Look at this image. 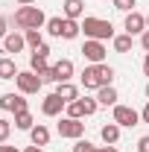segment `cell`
Returning <instances> with one entry per match:
<instances>
[{
	"instance_id": "6da1fadb",
	"label": "cell",
	"mask_w": 149,
	"mask_h": 152,
	"mask_svg": "<svg viewBox=\"0 0 149 152\" xmlns=\"http://www.w3.org/2000/svg\"><path fill=\"white\" fill-rule=\"evenodd\" d=\"M114 73L117 70H114L111 64L102 61V64H88L79 79H82V88L85 91H99L102 85H114Z\"/></svg>"
},
{
	"instance_id": "7a4b0ae2",
	"label": "cell",
	"mask_w": 149,
	"mask_h": 152,
	"mask_svg": "<svg viewBox=\"0 0 149 152\" xmlns=\"http://www.w3.org/2000/svg\"><path fill=\"white\" fill-rule=\"evenodd\" d=\"M47 20L50 18L38 6H18V12H15V26L20 32L23 29H41V26H47Z\"/></svg>"
},
{
	"instance_id": "3957f363",
	"label": "cell",
	"mask_w": 149,
	"mask_h": 152,
	"mask_svg": "<svg viewBox=\"0 0 149 152\" xmlns=\"http://www.w3.org/2000/svg\"><path fill=\"white\" fill-rule=\"evenodd\" d=\"M82 32H85V38H93V41H108V38H114V26H111V20L88 15L82 20Z\"/></svg>"
},
{
	"instance_id": "277c9868",
	"label": "cell",
	"mask_w": 149,
	"mask_h": 152,
	"mask_svg": "<svg viewBox=\"0 0 149 152\" xmlns=\"http://www.w3.org/2000/svg\"><path fill=\"white\" fill-rule=\"evenodd\" d=\"M15 85H18V94H23V96L38 94V91L44 88V82H41V76H38L35 70H20V73L15 76Z\"/></svg>"
},
{
	"instance_id": "5b68a950",
	"label": "cell",
	"mask_w": 149,
	"mask_h": 152,
	"mask_svg": "<svg viewBox=\"0 0 149 152\" xmlns=\"http://www.w3.org/2000/svg\"><path fill=\"white\" fill-rule=\"evenodd\" d=\"M82 56H85L88 64H102L105 56H108V50H105V44H102V41L85 38V44H82Z\"/></svg>"
},
{
	"instance_id": "8992f818",
	"label": "cell",
	"mask_w": 149,
	"mask_h": 152,
	"mask_svg": "<svg viewBox=\"0 0 149 152\" xmlns=\"http://www.w3.org/2000/svg\"><path fill=\"white\" fill-rule=\"evenodd\" d=\"M111 120L120 126V129H129V126H137V123H140V111H134L131 105H120V102H117Z\"/></svg>"
},
{
	"instance_id": "52a82bcc",
	"label": "cell",
	"mask_w": 149,
	"mask_h": 152,
	"mask_svg": "<svg viewBox=\"0 0 149 152\" xmlns=\"http://www.w3.org/2000/svg\"><path fill=\"white\" fill-rule=\"evenodd\" d=\"M58 134H61V137H70V140H79V137L85 134V123H82V120H73V117H61Z\"/></svg>"
},
{
	"instance_id": "ba28073f",
	"label": "cell",
	"mask_w": 149,
	"mask_h": 152,
	"mask_svg": "<svg viewBox=\"0 0 149 152\" xmlns=\"http://www.w3.org/2000/svg\"><path fill=\"white\" fill-rule=\"evenodd\" d=\"M64 108H67V102H64L56 91L47 94V96H44V102H41V114H44V117H61Z\"/></svg>"
},
{
	"instance_id": "9c48e42d",
	"label": "cell",
	"mask_w": 149,
	"mask_h": 152,
	"mask_svg": "<svg viewBox=\"0 0 149 152\" xmlns=\"http://www.w3.org/2000/svg\"><path fill=\"white\" fill-rule=\"evenodd\" d=\"M123 29H126L129 35H143V32H146V15H140V12H129L126 20H123Z\"/></svg>"
},
{
	"instance_id": "30bf717a",
	"label": "cell",
	"mask_w": 149,
	"mask_h": 152,
	"mask_svg": "<svg viewBox=\"0 0 149 152\" xmlns=\"http://www.w3.org/2000/svg\"><path fill=\"white\" fill-rule=\"evenodd\" d=\"M23 47H26V38H23L20 29H12L9 35L3 38V53H15V56H18Z\"/></svg>"
},
{
	"instance_id": "8fae6325",
	"label": "cell",
	"mask_w": 149,
	"mask_h": 152,
	"mask_svg": "<svg viewBox=\"0 0 149 152\" xmlns=\"http://www.w3.org/2000/svg\"><path fill=\"white\" fill-rule=\"evenodd\" d=\"M0 108L3 111H12V114L26 111V99H23V94H3L0 96Z\"/></svg>"
},
{
	"instance_id": "7c38bea8",
	"label": "cell",
	"mask_w": 149,
	"mask_h": 152,
	"mask_svg": "<svg viewBox=\"0 0 149 152\" xmlns=\"http://www.w3.org/2000/svg\"><path fill=\"white\" fill-rule=\"evenodd\" d=\"M117 99H120V94H117V88H114V85H102V88H99V91H96V102H99V105H105V108H108V105H117Z\"/></svg>"
},
{
	"instance_id": "4fadbf2b",
	"label": "cell",
	"mask_w": 149,
	"mask_h": 152,
	"mask_svg": "<svg viewBox=\"0 0 149 152\" xmlns=\"http://www.w3.org/2000/svg\"><path fill=\"white\" fill-rule=\"evenodd\" d=\"M53 70H56V79L58 82H70V76H73V61H70V58H61V61H56V64H53ZM56 82V85H58Z\"/></svg>"
},
{
	"instance_id": "5bb4252c",
	"label": "cell",
	"mask_w": 149,
	"mask_h": 152,
	"mask_svg": "<svg viewBox=\"0 0 149 152\" xmlns=\"http://www.w3.org/2000/svg\"><path fill=\"white\" fill-rule=\"evenodd\" d=\"M29 140H32L35 146H47V143H50V129H47L44 123L32 126V129H29Z\"/></svg>"
},
{
	"instance_id": "9a60e30c",
	"label": "cell",
	"mask_w": 149,
	"mask_h": 152,
	"mask_svg": "<svg viewBox=\"0 0 149 152\" xmlns=\"http://www.w3.org/2000/svg\"><path fill=\"white\" fill-rule=\"evenodd\" d=\"M111 44H114V53L126 56V53H131V44H134V35H129V32H123V35H114V38H111Z\"/></svg>"
},
{
	"instance_id": "2e32d148",
	"label": "cell",
	"mask_w": 149,
	"mask_h": 152,
	"mask_svg": "<svg viewBox=\"0 0 149 152\" xmlns=\"http://www.w3.org/2000/svg\"><path fill=\"white\" fill-rule=\"evenodd\" d=\"M99 137H102V143H111V146H117V140H120V126L117 123H105L102 129H99Z\"/></svg>"
},
{
	"instance_id": "e0dca14e",
	"label": "cell",
	"mask_w": 149,
	"mask_h": 152,
	"mask_svg": "<svg viewBox=\"0 0 149 152\" xmlns=\"http://www.w3.org/2000/svg\"><path fill=\"white\" fill-rule=\"evenodd\" d=\"M61 6H64V18H70V20H79L82 12H85V0H64Z\"/></svg>"
},
{
	"instance_id": "ac0fdd59",
	"label": "cell",
	"mask_w": 149,
	"mask_h": 152,
	"mask_svg": "<svg viewBox=\"0 0 149 152\" xmlns=\"http://www.w3.org/2000/svg\"><path fill=\"white\" fill-rule=\"evenodd\" d=\"M56 94L64 99V102H73V99H79V88H76L73 82H58L56 85Z\"/></svg>"
},
{
	"instance_id": "d6986e66",
	"label": "cell",
	"mask_w": 149,
	"mask_h": 152,
	"mask_svg": "<svg viewBox=\"0 0 149 152\" xmlns=\"http://www.w3.org/2000/svg\"><path fill=\"white\" fill-rule=\"evenodd\" d=\"M20 70H18V64H15V58H9V56H3L0 58V79L6 82V79H15Z\"/></svg>"
},
{
	"instance_id": "ffe728a7",
	"label": "cell",
	"mask_w": 149,
	"mask_h": 152,
	"mask_svg": "<svg viewBox=\"0 0 149 152\" xmlns=\"http://www.w3.org/2000/svg\"><path fill=\"white\" fill-rule=\"evenodd\" d=\"M79 32H82V23H79V20L64 18V26H61V38H64V41H73V38H79Z\"/></svg>"
},
{
	"instance_id": "44dd1931",
	"label": "cell",
	"mask_w": 149,
	"mask_h": 152,
	"mask_svg": "<svg viewBox=\"0 0 149 152\" xmlns=\"http://www.w3.org/2000/svg\"><path fill=\"white\" fill-rule=\"evenodd\" d=\"M32 126H35V117L29 114V108H26V111H18V114H15V129H20V132H29Z\"/></svg>"
},
{
	"instance_id": "7402d4cb",
	"label": "cell",
	"mask_w": 149,
	"mask_h": 152,
	"mask_svg": "<svg viewBox=\"0 0 149 152\" xmlns=\"http://www.w3.org/2000/svg\"><path fill=\"white\" fill-rule=\"evenodd\" d=\"M23 38H26V47H41L44 44V35H41V29H23Z\"/></svg>"
},
{
	"instance_id": "603a6c76",
	"label": "cell",
	"mask_w": 149,
	"mask_h": 152,
	"mask_svg": "<svg viewBox=\"0 0 149 152\" xmlns=\"http://www.w3.org/2000/svg\"><path fill=\"white\" fill-rule=\"evenodd\" d=\"M47 67H50V64H47V58H44V56H38V53H32V56H29V70H35V73L41 76Z\"/></svg>"
},
{
	"instance_id": "cb8c5ba5",
	"label": "cell",
	"mask_w": 149,
	"mask_h": 152,
	"mask_svg": "<svg viewBox=\"0 0 149 152\" xmlns=\"http://www.w3.org/2000/svg\"><path fill=\"white\" fill-rule=\"evenodd\" d=\"M67 117H73V120H82L85 117V105H82V99H73V102H67Z\"/></svg>"
},
{
	"instance_id": "d4e9b609",
	"label": "cell",
	"mask_w": 149,
	"mask_h": 152,
	"mask_svg": "<svg viewBox=\"0 0 149 152\" xmlns=\"http://www.w3.org/2000/svg\"><path fill=\"white\" fill-rule=\"evenodd\" d=\"M61 26H64V18H50L47 20V32L53 38H61Z\"/></svg>"
},
{
	"instance_id": "484cf974",
	"label": "cell",
	"mask_w": 149,
	"mask_h": 152,
	"mask_svg": "<svg viewBox=\"0 0 149 152\" xmlns=\"http://www.w3.org/2000/svg\"><path fill=\"white\" fill-rule=\"evenodd\" d=\"M73 152H99V146H93L91 140H85V137H79L73 143Z\"/></svg>"
},
{
	"instance_id": "4316f807",
	"label": "cell",
	"mask_w": 149,
	"mask_h": 152,
	"mask_svg": "<svg viewBox=\"0 0 149 152\" xmlns=\"http://www.w3.org/2000/svg\"><path fill=\"white\" fill-rule=\"evenodd\" d=\"M82 105H85V117H91V114H96V108H99L96 96H82Z\"/></svg>"
},
{
	"instance_id": "83f0119b",
	"label": "cell",
	"mask_w": 149,
	"mask_h": 152,
	"mask_svg": "<svg viewBox=\"0 0 149 152\" xmlns=\"http://www.w3.org/2000/svg\"><path fill=\"white\" fill-rule=\"evenodd\" d=\"M114 9L129 15V12H134V0H114Z\"/></svg>"
},
{
	"instance_id": "f1b7e54d",
	"label": "cell",
	"mask_w": 149,
	"mask_h": 152,
	"mask_svg": "<svg viewBox=\"0 0 149 152\" xmlns=\"http://www.w3.org/2000/svg\"><path fill=\"white\" fill-rule=\"evenodd\" d=\"M9 134H12V123L0 117V143H6V140H9Z\"/></svg>"
},
{
	"instance_id": "f546056e",
	"label": "cell",
	"mask_w": 149,
	"mask_h": 152,
	"mask_svg": "<svg viewBox=\"0 0 149 152\" xmlns=\"http://www.w3.org/2000/svg\"><path fill=\"white\" fill-rule=\"evenodd\" d=\"M41 82H58V79H56V70H53V67H47V70L41 73Z\"/></svg>"
},
{
	"instance_id": "4dcf8cb0",
	"label": "cell",
	"mask_w": 149,
	"mask_h": 152,
	"mask_svg": "<svg viewBox=\"0 0 149 152\" xmlns=\"http://www.w3.org/2000/svg\"><path fill=\"white\" fill-rule=\"evenodd\" d=\"M137 152H149V134L137 137Z\"/></svg>"
},
{
	"instance_id": "1f68e13d",
	"label": "cell",
	"mask_w": 149,
	"mask_h": 152,
	"mask_svg": "<svg viewBox=\"0 0 149 152\" xmlns=\"http://www.w3.org/2000/svg\"><path fill=\"white\" fill-rule=\"evenodd\" d=\"M32 53H38V56H50V44H47V41H44V44H41V47H35V50H32Z\"/></svg>"
},
{
	"instance_id": "d6a6232c",
	"label": "cell",
	"mask_w": 149,
	"mask_h": 152,
	"mask_svg": "<svg viewBox=\"0 0 149 152\" xmlns=\"http://www.w3.org/2000/svg\"><path fill=\"white\" fill-rule=\"evenodd\" d=\"M6 26H9V20H6L3 15H0V41H3V38L9 35V29H6Z\"/></svg>"
},
{
	"instance_id": "836d02e7",
	"label": "cell",
	"mask_w": 149,
	"mask_h": 152,
	"mask_svg": "<svg viewBox=\"0 0 149 152\" xmlns=\"http://www.w3.org/2000/svg\"><path fill=\"white\" fill-rule=\"evenodd\" d=\"M140 47H143V53H149V29L140 35Z\"/></svg>"
},
{
	"instance_id": "e575fe53",
	"label": "cell",
	"mask_w": 149,
	"mask_h": 152,
	"mask_svg": "<svg viewBox=\"0 0 149 152\" xmlns=\"http://www.w3.org/2000/svg\"><path fill=\"white\" fill-rule=\"evenodd\" d=\"M140 123H149V99H146V105H143V111H140Z\"/></svg>"
},
{
	"instance_id": "d590c367",
	"label": "cell",
	"mask_w": 149,
	"mask_h": 152,
	"mask_svg": "<svg viewBox=\"0 0 149 152\" xmlns=\"http://www.w3.org/2000/svg\"><path fill=\"white\" fill-rule=\"evenodd\" d=\"M0 152H20L18 146H6V143H0Z\"/></svg>"
},
{
	"instance_id": "8d00e7d4",
	"label": "cell",
	"mask_w": 149,
	"mask_h": 152,
	"mask_svg": "<svg viewBox=\"0 0 149 152\" xmlns=\"http://www.w3.org/2000/svg\"><path fill=\"white\" fill-rule=\"evenodd\" d=\"M99 152H120L117 146H111V143H105V146H99Z\"/></svg>"
},
{
	"instance_id": "74e56055",
	"label": "cell",
	"mask_w": 149,
	"mask_h": 152,
	"mask_svg": "<svg viewBox=\"0 0 149 152\" xmlns=\"http://www.w3.org/2000/svg\"><path fill=\"white\" fill-rule=\"evenodd\" d=\"M15 3H18V6H35L38 0H15Z\"/></svg>"
},
{
	"instance_id": "f35d334b",
	"label": "cell",
	"mask_w": 149,
	"mask_h": 152,
	"mask_svg": "<svg viewBox=\"0 0 149 152\" xmlns=\"http://www.w3.org/2000/svg\"><path fill=\"white\" fill-rule=\"evenodd\" d=\"M23 152H44V146H35V143H32V146H26Z\"/></svg>"
},
{
	"instance_id": "ab89813d",
	"label": "cell",
	"mask_w": 149,
	"mask_h": 152,
	"mask_svg": "<svg viewBox=\"0 0 149 152\" xmlns=\"http://www.w3.org/2000/svg\"><path fill=\"white\" fill-rule=\"evenodd\" d=\"M143 73L149 76V53H146V56H143Z\"/></svg>"
},
{
	"instance_id": "60d3db41",
	"label": "cell",
	"mask_w": 149,
	"mask_h": 152,
	"mask_svg": "<svg viewBox=\"0 0 149 152\" xmlns=\"http://www.w3.org/2000/svg\"><path fill=\"white\" fill-rule=\"evenodd\" d=\"M143 94H146V99H149V82H146V88H143Z\"/></svg>"
},
{
	"instance_id": "b9f144b4",
	"label": "cell",
	"mask_w": 149,
	"mask_h": 152,
	"mask_svg": "<svg viewBox=\"0 0 149 152\" xmlns=\"http://www.w3.org/2000/svg\"><path fill=\"white\" fill-rule=\"evenodd\" d=\"M146 29H149V15H146Z\"/></svg>"
}]
</instances>
